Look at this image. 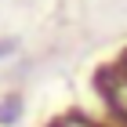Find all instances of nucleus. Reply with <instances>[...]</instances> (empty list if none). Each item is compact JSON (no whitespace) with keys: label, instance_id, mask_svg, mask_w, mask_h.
<instances>
[{"label":"nucleus","instance_id":"nucleus-2","mask_svg":"<svg viewBox=\"0 0 127 127\" xmlns=\"http://www.w3.org/2000/svg\"><path fill=\"white\" fill-rule=\"evenodd\" d=\"M4 55H11V44H7V40L0 44V58H4Z\"/></svg>","mask_w":127,"mask_h":127},{"label":"nucleus","instance_id":"nucleus-1","mask_svg":"<svg viewBox=\"0 0 127 127\" xmlns=\"http://www.w3.org/2000/svg\"><path fill=\"white\" fill-rule=\"evenodd\" d=\"M18 113H22V105L15 102V98H7V102L0 105V124H11V120H18Z\"/></svg>","mask_w":127,"mask_h":127}]
</instances>
